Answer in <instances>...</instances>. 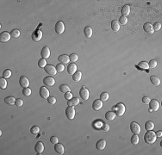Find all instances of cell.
<instances>
[{
    "mask_svg": "<svg viewBox=\"0 0 162 155\" xmlns=\"http://www.w3.org/2000/svg\"><path fill=\"white\" fill-rule=\"evenodd\" d=\"M116 113L114 111H108L106 114H105V118L109 121H113V120L116 118Z\"/></svg>",
    "mask_w": 162,
    "mask_h": 155,
    "instance_id": "d4e9b609",
    "label": "cell"
},
{
    "mask_svg": "<svg viewBox=\"0 0 162 155\" xmlns=\"http://www.w3.org/2000/svg\"><path fill=\"white\" fill-rule=\"evenodd\" d=\"M44 70L45 72L50 76H55V75L57 73V71H56V68L52 65H47L45 67H44Z\"/></svg>",
    "mask_w": 162,
    "mask_h": 155,
    "instance_id": "8992f818",
    "label": "cell"
},
{
    "mask_svg": "<svg viewBox=\"0 0 162 155\" xmlns=\"http://www.w3.org/2000/svg\"><path fill=\"white\" fill-rule=\"evenodd\" d=\"M47 65H48V64H47V60H45V59H43V58L41 59V60L38 61V67H41V68H44Z\"/></svg>",
    "mask_w": 162,
    "mask_h": 155,
    "instance_id": "74e56055",
    "label": "cell"
},
{
    "mask_svg": "<svg viewBox=\"0 0 162 155\" xmlns=\"http://www.w3.org/2000/svg\"><path fill=\"white\" fill-rule=\"evenodd\" d=\"M11 36L10 33L8 32H2L0 34V41L3 42V43H6L10 40Z\"/></svg>",
    "mask_w": 162,
    "mask_h": 155,
    "instance_id": "9c48e42d",
    "label": "cell"
},
{
    "mask_svg": "<svg viewBox=\"0 0 162 155\" xmlns=\"http://www.w3.org/2000/svg\"><path fill=\"white\" fill-rule=\"evenodd\" d=\"M66 115L69 120H73L75 116V109L72 106H68L66 109Z\"/></svg>",
    "mask_w": 162,
    "mask_h": 155,
    "instance_id": "5b68a950",
    "label": "cell"
},
{
    "mask_svg": "<svg viewBox=\"0 0 162 155\" xmlns=\"http://www.w3.org/2000/svg\"><path fill=\"white\" fill-rule=\"evenodd\" d=\"M43 83H44V84H46V85H48V86H53V85H55V80L52 76H48V77L44 78Z\"/></svg>",
    "mask_w": 162,
    "mask_h": 155,
    "instance_id": "8fae6325",
    "label": "cell"
},
{
    "mask_svg": "<svg viewBox=\"0 0 162 155\" xmlns=\"http://www.w3.org/2000/svg\"><path fill=\"white\" fill-rule=\"evenodd\" d=\"M82 79V72L79 71H77L75 73L72 75V79L75 82H79Z\"/></svg>",
    "mask_w": 162,
    "mask_h": 155,
    "instance_id": "484cf974",
    "label": "cell"
},
{
    "mask_svg": "<svg viewBox=\"0 0 162 155\" xmlns=\"http://www.w3.org/2000/svg\"><path fill=\"white\" fill-rule=\"evenodd\" d=\"M23 94L25 96V97H29V96L31 95V90L29 88V87H27V88H23Z\"/></svg>",
    "mask_w": 162,
    "mask_h": 155,
    "instance_id": "ab89813d",
    "label": "cell"
},
{
    "mask_svg": "<svg viewBox=\"0 0 162 155\" xmlns=\"http://www.w3.org/2000/svg\"><path fill=\"white\" fill-rule=\"evenodd\" d=\"M67 72L70 75H73L77 72V65L74 63H71L67 65Z\"/></svg>",
    "mask_w": 162,
    "mask_h": 155,
    "instance_id": "e0dca14e",
    "label": "cell"
},
{
    "mask_svg": "<svg viewBox=\"0 0 162 155\" xmlns=\"http://www.w3.org/2000/svg\"><path fill=\"white\" fill-rule=\"evenodd\" d=\"M79 95H80V97L83 100H88L89 97H90V92H89L88 89H86L84 86H83L79 91Z\"/></svg>",
    "mask_w": 162,
    "mask_h": 155,
    "instance_id": "277c9868",
    "label": "cell"
},
{
    "mask_svg": "<svg viewBox=\"0 0 162 155\" xmlns=\"http://www.w3.org/2000/svg\"><path fill=\"white\" fill-rule=\"evenodd\" d=\"M111 29L113 31L117 32L119 29H120V23L119 22H117L116 20H113L111 22Z\"/></svg>",
    "mask_w": 162,
    "mask_h": 155,
    "instance_id": "603a6c76",
    "label": "cell"
},
{
    "mask_svg": "<svg viewBox=\"0 0 162 155\" xmlns=\"http://www.w3.org/2000/svg\"><path fill=\"white\" fill-rule=\"evenodd\" d=\"M41 55L43 59H48L50 57V49H49L48 47H44L43 48L41 49Z\"/></svg>",
    "mask_w": 162,
    "mask_h": 155,
    "instance_id": "9a60e30c",
    "label": "cell"
},
{
    "mask_svg": "<svg viewBox=\"0 0 162 155\" xmlns=\"http://www.w3.org/2000/svg\"><path fill=\"white\" fill-rule=\"evenodd\" d=\"M60 92L62 93H67V92H70L71 91V89L68 85L67 84H61V85L60 86Z\"/></svg>",
    "mask_w": 162,
    "mask_h": 155,
    "instance_id": "f546056e",
    "label": "cell"
},
{
    "mask_svg": "<svg viewBox=\"0 0 162 155\" xmlns=\"http://www.w3.org/2000/svg\"><path fill=\"white\" fill-rule=\"evenodd\" d=\"M109 97H110V96L107 92H103L100 95V100L102 101V102H105V101H107L108 99H109Z\"/></svg>",
    "mask_w": 162,
    "mask_h": 155,
    "instance_id": "8d00e7d4",
    "label": "cell"
},
{
    "mask_svg": "<svg viewBox=\"0 0 162 155\" xmlns=\"http://www.w3.org/2000/svg\"><path fill=\"white\" fill-rule=\"evenodd\" d=\"M55 31L58 35H61L65 31V25L63 22L61 21H59V22L56 23L55 24Z\"/></svg>",
    "mask_w": 162,
    "mask_h": 155,
    "instance_id": "3957f363",
    "label": "cell"
},
{
    "mask_svg": "<svg viewBox=\"0 0 162 155\" xmlns=\"http://www.w3.org/2000/svg\"><path fill=\"white\" fill-rule=\"evenodd\" d=\"M55 150L59 154L64 153V147H63L62 144H60V143H56V144H55Z\"/></svg>",
    "mask_w": 162,
    "mask_h": 155,
    "instance_id": "44dd1931",
    "label": "cell"
},
{
    "mask_svg": "<svg viewBox=\"0 0 162 155\" xmlns=\"http://www.w3.org/2000/svg\"><path fill=\"white\" fill-rule=\"evenodd\" d=\"M30 133L32 135H37V134L40 133V128L38 126H33L31 128H30Z\"/></svg>",
    "mask_w": 162,
    "mask_h": 155,
    "instance_id": "e575fe53",
    "label": "cell"
},
{
    "mask_svg": "<svg viewBox=\"0 0 162 155\" xmlns=\"http://www.w3.org/2000/svg\"><path fill=\"white\" fill-rule=\"evenodd\" d=\"M41 38H42V33L41 30H37L36 33H34L32 35V39L35 41H39Z\"/></svg>",
    "mask_w": 162,
    "mask_h": 155,
    "instance_id": "7402d4cb",
    "label": "cell"
},
{
    "mask_svg": "<svg viewBox=\"0 0 162 155\" xmlns=\"http://www.w3.org/2000/svg\"><path fill=\"white\" fill-rule=\"evenodd\" d=\"M145 128L147 129V131L148 130H153V129L154 128V123H153V121H147L146 124H145Z\"/></svg>",
    "mask_w": 162,
    "mask_h": 155,
    "instance_id": "1f68e13d",
    "label": "cell"
},
{
    "mask_svg": "<svg viewBox=\"0 0 162 155\" xmlns=\"http://www.w3.org/2000/svg\"><path fill=\"white\" fill-rule=\"evenodd\" d=\"M150 98L148 97H143L142 98V103H145V104H148V103H150Z\"/></svg>",
    "mask_w": 162,
    "mask_h": 155,
    "instance_id": "f5cc1de1",
    "label": "cell"
},
{
    "mask_svg": "<svg viewBox=\"0 0 162 155\" xmlns=\"http://www.w3.org/2000/svg\"><path fill=\"white\" fill-rule=\"evenodd\" d=\"M92 29H91V27H85L84 29V36L86 37H88V38H91V36H92Z\"/></svg>",
    "mask_w": 162,
    "mask_h": 155,
    "instance_id": "83f0119b",
    "label": "cell"
},
{
    "mask_svg": "<svg viewBox=\"0 0 162 155\" xmlns=\"http://www.w3.org/2000/svg\"><path fill=\"white\" fill-rule=\"evenodd\" d=\"M15 104L17 107H21V106H23V101L22 99H19V98H18V99L16 100V103H15Z\"/></svg>",
    "mask_w": 162,
    "mask_h": 155,
    "instance_id": "f907efd6",
    "label": "cell"
},
{
    "mask_svg": "<svg viewBox=\"0 0 162 155\" xmlns=\"http://www.w3.org/2000/svg\"><path fill=\"white\" fill-rule=\"evenodd\" d=\"M10 36L11 37H13V38H18V37L20 36V31L18 29H13L12 31L10 32Z\"/></svg>",
    "mask_w": 162,
    "mask_h": 155,
    "instance_id": "836d02e7",
    "label": "cell"
},
{
    "mask_svg": "<svg viewBox=\"0 0 162 155\" xmlns=\"http://www.w3.org/2000/svg\"><path fill=\"white\" fill-rule=\"evenodd\" d=\"M101 128H102V130L104 131V132H108V131L110 130V125H108L106 123H104Z\"/></svg>",
    "mask_w": 162,
    "mask_h": 155,
    "instance_id": "c3c4849f",
    "label": "cell"
},
{
    "mask_svg": "<svg viewBox=\"0 0 162 155\" xmlns=\"http://www.w3.org/2000/svg\"><path fill=\"white\" fill-rule=\"evenodd\" d=\"M6 87H7L6 79H4V78H1V79H0V88L5 89Z\"/></svg>",
    "mask_w": 162,
    "mask_h": 155,
    "instance_id": "d590c367",
    "label": "cell"
},
{
    "mask_svg": "<svg viewBox=\"0 0 162 155\" xmlns=\"http://www.w3.org/2000/svg\"><path fill=\"white\" fill-rule=\"evenodd\" d=\"M50 141L51 143H53V144H56V143H59V139L56 136H52V137L50 138Z\"/></svg>",
    "mask_w": 162,
    "mask_h": 155,
    "instance_id": "681fc988",
    "label": "cell"
},
{
    "mask_svg": "<svg viewBox=\"0 0 162 155\" xmlns=\"http://www.w3.org/2000/svg\"><path fill=\"white\" fill-rule=\"evenodd\" d=\"M103 124H104V123H103V121H96L95 123H93V127H94V128H96L97 129H99V128H102Z\"/></svg>",
    "mask_w": 162,
    "mask_h": 155,
    "instance_id": "60d3db41",
    "label": "cell"
},
{
    "mask_svg": "<svg viewBox=\"0 0 162 155\" xmlns=\"http://www.w3.org/2000/svg\"><path fill=\"white\" fill-rule=\"evenodd\" d=\"M103 108V102L101 100H95L92 103V109L98 111Z\"/></svg>",
    "mask_w": 162,
    "mask_h": 155,
    "instance_id": "2e32d148",
    "label": "cell"
},
{
    "mask_svg": "<svg viewBox=\"0 0 162 155\" xmlns=\"http://www.w3.org/2000/svg\"><path fill=\"white\" fill-rule=\"evenodd\" d=\"M150 81H151V83L155 86H158V85H159V84H160V79L155 76H152L150 78Z\"/></svg>",
    "mask_w": 162,
    "mask_h": 155,
    "instance_id": "f1b7e54d",
    "label": "cell"
},
{
    "mask_svg": "<svg viewBox=\"0 0 162 155\" xmlns=\"http://www.w3.org/2000/svg\"><path fill=\"white\" fill-rule=\"evenodd\" d=\"M44 144L41 141H38L35 146V150H36V152H37L38 154H41L42 152L44 151Z\"/></svg>",
    "mask_w": 162,
    "mask_h": 155,
    "instance_id": "7c38bea8",
    "label": "cell"
},
{
    "mask_svg": "<svg viewBox=\"0 0 162 155\" xmlns=\"http://www.w3.org/2000/svg\"><path fill=\"white\" fill-rule=\"evenodd\" d=\"M153 28H154V31H159V30L161 29V23H154V25L153 26Z\"/></svg>",
    "mask_w": 162,
    "mask_h": 155,
    "instance_id": "f6af8a7d",
    "label": "cell"
},
{
    "mask_svg": "<svg viewBox=\"0 0 162 155\" xmlns=\"http://www.w3.org/2000/svg\"><path fill=\"white\" fill-rule=\"evenodd\" d=\"M19 84L22 87L27 88V87H29V81L25 76H22L19 79Z\"/></svg>",
    "mask_w": 162,
    "mask_h": 155,
    "instance_id": "4fadbf2b",
    "label": "cell"
},
{
    "mask_svg": "<svg viewBox=\"0 0 162 155\" xmlns=\"http://www.w3.org/2000/svg\"><path fill=\"white\" fill-rule=\"evenodd\" d=\"M119 23L123 25H125L127 23H128V18L125 17V16H121L120 19H119Z\"/></svg>",
    "mask_w": 162,
    "mask_h": 155,
    "instance_id": "7dc6e473",
    "label": "cell"
},
{
    "mask_svg": "<svg viewBox=\"0 0 162 155\" xmlns=\"http://www.w3.org/2000/svg\"><path fill=\"white\" fill-rule=\"evenodd\" d=\"M137 67L141 68V69L147 70L149 68V65H148V63H147V62H146V61H142V62H140L139 64H138Z\"/></svg>",
    "mask_w": 162,
    "mask_h": 155,
    "instance_id": "4dcf8cb0",
    "label": "cell"
},
{
    "mask_svg": "<svg viewBox=\"0 0 162 155\" xmlns=\"http://www.w3.org/2000/svg\"><path fill=\"white\" fill-rule=\"evenodd\" d=\"M139 136H138V135H135V134H134V135L131 137V142H132L133 145H137L139 143Z\"/></svg>",
    "mask_w": 162,
    "mask_h": 155,
    "instance_id": "d6a6232c",
    "label": "cell"
},
{
    "mask_svg": "<svg viewBox=\"0 0 162 155\" xmlns=\"http://www.w3.org/2000/svg\"><path fill=\"white\" fill-rule=\"evenodd\" d=\"M144 140L147 144H154L157 140V136L155 132H153L152 130H148L145 134Z\"/></svg>",
    "mask_w": 162,
    "mask_h": 155,
    "instance_id": "6da1fadb",
    "label": "cell"
},
{
    "mask_svg": "<svg viewBox=\"0 0 162 155\" xmlns=\"http://www.w3.org/2000/svg\"><path fill=\"white\" fill-rule=\"evenodd\" d=\"M143 29H144L145 32L147 33V34H149V35H152L153 33L154 32V28H153V25L151 24V23H145V24L143 25Z\"/></svg>",
    "mask_w": 162,
    "mask_h": 155,
    "instance_id": "5bb4252c",
    "label": "cell"
},
{
    "mask_svg": "<svg viewBox=\"0 0 162 155\" xmlns=\"http://www.w3.org/2000/svg\"><path fill=\"white\" fill-rule=\"evenodd\" d=\"M155 134H156L157 137H161V136H162V132H161V131H157Z\"/></svg>",
    "mask_w": 162,
    "mask_h": 155,
    "instance_id": "db71d44e",
    "label": "cell"
},
{
    "mask_svg": "<svg viewBox=\"0 0 162 155\" xmlns=\"http://www.w3.org/2000/svg\"><path fill=\"white\" fill-rule=\"evenodd\" d=\"M11 75H12V72L9 69L5 70V71L3 72V78H4V79H9V78L11 77Z\"/></svg>",
    "mask_w": 162,
    "mask_h": 155,
    "instance_id": "f35d334b",
    "label": "cell"
},
{
    "mask_svg": "<svg viewBox=\"0 0 162 155\" xmlns=\"http://www.w3.org/2000/svg\"><path fill=\"white\" fill-rule=\"evenodd\" d=\"M106 147V140H99L96 143V147L98 150H104Z\"/></svg>",
    "mask_w": 162,
    "mask_h": 155,
    "instance_id": "d6986e66",
    "label": "cell"
},
{
    "mask_svg": "<svg viewBox=\"0 0 162 155\" xmlns=\"http://www.w3.org/2000/svg\"><path fill=\"white\" fill-rule=\"evenodd\" d=\"M150 108L149 109L152 110V111H157L159 109V103L158 102L157 100L155 99H153V100H150Z\"/></svg>",
    "mask_w": 162,
    "mask_h": 155,
    "instance_id": "30bf717a",
    "label": "cell"
},
{
    "mask_svg": "<svg viewBox=\"0 0 162 155\" xmlns=\"http://www.w3.org/2000/svg\"><path fill=\"white\" fill-rule=\"evenodd\" d=\"M157 65H158V63H157L156 60H150V62L148 63V65L150 68H155L157 67Z\"/></svg>",
    "mask_w": 162,
    "mask_h": 155,
    "instance_id": "ee69618b",
    "label": "cell"
},
{
    "mask_svg": "<svg viewBox=\"0 0 162 155\" xmlns=\"http://www.w3.org/2000/svg\"><path fill=\"white\" fill-rule=\"evenodd\" d=\"M121 13H122V15H123V16H125V17H127V16L129 15V13H130V6L128 5V4L124 5L123 8H122Z\"/></svg>",
    "mask_w": 162,
    "mask_h": 155,
    "instance_id": "ac0fdd59",
    "label": "cell"
},
{
    "mask_svg": "<svg viewBox=\"0 0 162 155\" xmlns=\"http://www.w3.org/2000/svg\"><path fill=\"white\" fill-rule=\"evenodd\" d=\"M79 103V99L78 97H74V98H72V99L68 100L67 102V105H69V106H76V105H78Z\"/></svg>",
    "mask_w": 162,
    "mask_h": 155,
    "instance_id": "cb8c5ba5",
    "label": "cell"
},
{
    "mask_svg": "<svg viewBox=\"0 0 162 155\" xmlns=\"http://www.w3.org/2000/svg\"><path fill=\"white\" fill-rule=\"evenodd\" d=\"M69 58H70V60L72 61V63H74V62H76L77 60H78L79 56L77 54H75V53H72V54L69 56Z\"/></svg>",
    "mask_w": 162,
    "mask_h": 155,
    "instance_id": "b9f144b4",
    "label": "cell"
},
{
    "mask_svg": "<svg viewBox=\"0 0 162 155\" xmlns=\"http://www.w3.org/2000/svg\"><path fill=\"white\" fill-rule=\"evenodd\" d=\"M4 102L8 105H13L16 103V98L12 97V96H10V97H7L5 99H4Z\"/></svg>",
    "mask_w": 162,
    "mask_h": 155,
    "instance_id": "4316f807",
    "label": "cell"
},
{
    "mask_svg": "<svg viewBox=\"0 0 162 155\" xmlns=\"http://www.w3.org/2000/svg\"><path fill=\"white\" fill-rule=\"evenodd\" d=\"M56 71H57V72H61L64 71V69H65V67H64V65L63 64H58L57 65H56Z\"/></svg>",
    "mask_w": 162,
    "mask_h": 155,
    "instance_id": "7bdbcfd3",
    "label": "cell"
},
{
    "mask_svg": "<svg viewBox=\"0 0 162 155\" xmlns=\"http://www.w3.org/2000/svg\"><path fill=\"white\" fill-rule=\"evenodd\" d=\"M39 94L43 99H48L49 97V91L47 89V87H45V86H41V87L40 88Z\"/></svg>",
    "mask_w": 162,
    "mask_h": 155,
    "instance_id": "ba28073f",
    "label": "cell"
},
{
    "mask_svg": "<svg viewBox=\"0 0 162 155\" xmlns=\"http://www.w3.org/2000/svg\"><path fill=\"white\" fill-rule=\"evenodd\" d=\"M48 102L49 104L53 105V104H55V103H56V98L55 97H49L48 98Z\"/></svg>",
    "mask_w": 162,
    "mask_h": 155,
    "instance_id": "bcb514c9",
    "label": "cell"
},
{
    "mask_svg": "<svg viewBox=\"0 0 162 155\" xmlns=\"http://www.w3.org/2000/svg\"><path fill=\"white\" fill-rule=\"evenodd\" d=\"M58 60H59V61L61 63V64H68V63H69V61H70L69 56H67V55H66V54H63V55L59 56Z\"/></svg>",
    "mask_w": 162,
    "mask_h": 155,
    "instance_id": "ffe728a7",
    "label": "cell"
},
{
    "mask_svg": "<svg viewBox=\"0 0 162 155\" xmlns=\"http://www.w3.org/2000/svg\"><path fill=\"white\" fill-rule=\"evenodd\" d=\"M114 112L116 113V116H123L124 113H125V105L123 104V103H119L116 104V106L113 107Z\"/></svg>",
    "mask_w": 162,
    "mask_h": 155,
    "instance_id": "7a4b0ae2",
    "label": "cell"
},
{
    "mask_svg": "<svg viewBox=\"0 0 162 155\" xmlns=\"http://www.w3.org/2000/svg\"><path fill=\"white\" fill-rule=\"evenodd\" d=\"M65 99H67V100H70V99H72V94L71 92H67V93H65Z\"/></svg>",
    "mask_w": 162,
    "mask_h": 155,
    "instance_id": "816d5d0a",
    "label": "cell"
},
{
    "mask_svg": "<svg viewBox=\"0 0 162 155\" xmlns=\"http://www.w3.org/2000/svg\"><path fill=\"white\" fill-rule=\"evenodd\" d=\"M130 129L132 131V133L135 134V135H139L141 133V127L135 121H132L130 124Z\"/></svg>",
    "mask_w": 162,
    "mask_h": 155,
    "instance_id": "52a82bcc",
    "label": "cell"
}]
</instances>
